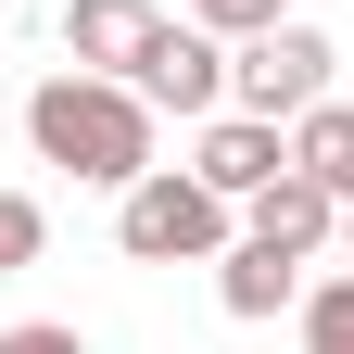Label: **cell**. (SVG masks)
<instances>
[{
  "mask_svg": "<svg viewBox=\"0 0 354 354\" xmlns=\"http://www.w3.org/2000/svg\"><path fill=\"white\" fill-rule=\"evenodd\" d=\"M26 152L64 165V177H88V190H127V177H152V102L127 76L64 64V76L26 88Z\"/></svg>",
  "mask_w": 354,
  "mask_h": 354,
  "instance_id": "6da1fadb",
  "label": "cell"
},
{
  "mask_svg": "<svg viewBox=\"0 0 354 354\" xmlns=\"http://www.w3.org/2000/svg\"><path fill=\"white\" fill-rule=\"evenodd\" d=\"M114 241H127V266H215L241 241V203L203 190L190 165H152V177L114 190Z\"/></svg>",
  "mask_w": 354,
  "mask_h": 354,
  "instance_id": "7a4b0ae2",
  "label": "cell"
},
{
  "mask_svg": "<svg viewBox=\"0 0 354 354\" xmlns=\"http://www.w3.org/2000/svg\"><path fill=\"white\" fill-rule=\"evenodd\" d=\"M329 38L304 26V13H279V26H253V38H228V102L241 114H266V127H291V114H317L329 102Z\"/></svg>",
  "mask_w": 354,
  "mask_h": 354,
  "instance_id": "3957f363",
  "label": "cell"
},
{
  "mask_svg": "<svg viewBox=\"0 0 354 354\" xmlns=\"http://www.w3.org/2000/svg\"><path fill=\"white\" fill-rule=\"evenodd\" d=\"M127 88H140L152 114H177V127L228 114V38H215V26H165L152 51H140V76H127Z\"/></svg>",
  "mask_w": 354,
  "mask_h": 354,
  "instance_id": "277c9868",
  "label": "cell"
},
{
  "mask_svg": "<svg viewBox=\"0 0 354 354\" xmlns=\"http://www.w3.org/2000/svg\"><path fill=\"white\" fill-rule=\"evenodd\" d=\"M279 165H291V127H266V114H241V102L190 127V177H203V190H228V203H253Z\"/></svg>",
  "mask_w": 354,
  "mask_h": 354,
  "instance_id": "5b68a950",
  "label": "cell"
},
{
  "mask_svg": "<svg viewBox=\"0 0 354 354\" xmlns=\"http://www.w3.org/2000/svg\"><path fill=\"white\" fill-rule=\"evenodd\" d=\"M241 228H253V241H279V253H304V266H317V253L342 241V190H329V177H304V165H279V177H266V190L241 203Z\"/></svg>",
  "mask_w": 354,
  "mask_h": 354,
  "instance_id": "8992f818",
  "label": "cell"
},
{
  "mask_svg": "<svg viewBox=\"0 0 354 354\" xmlns=\"http://www.w3.org/2000/svg\"><path fill=\"white\" fill-rule=\"evenodd\" d=\"M152 38H165L152 0H64V64H88V76H140Z\"/></svg>",
  "mask_w": 354,
  "mask_h": 354,
  "instance_id": "52a82bcc",
  "label": "cell"
},
{
  "mask_svg": "<svg viewBox=\"0 0 354 354\" xmlns=\"http://www.w3.org/2000/svg\"><path fill=\"white\" fill-rule=\"evenodd\" d=\"M215 304H228V317L241 329H266V317H291V304H304V253H279V241H228V253H215Z\"/></svg>",
  "mask_w": 354,
  "mask_h": 354,
  "instance_id": "ba28073f",
  "label": "cell"
},
{
  "mask_svg": "<svg viewBox=\"0 0 354 354\" xmlns=\"http://www.w3.org/2000/svg\"><path fill=\"white\" fill-rule=\"evenodd\" d=\"M291 165H304V177H329V190L354 203V102H317V114H291Z\"/></svg>",
  "mask_w": 354,
  "mask_h": 354,
  "instance_id": "9c48e42d",
  "label": "cell"
},
{
  "mask_svg": "<svg viewBox=\"0 0 354 354\" xmlns=\"http://www.w3.org/2000/svg\"><path fill=\"white\" fill-rule=\"evenodd\" d=\"M291 329H304V342H354V266H329V279H304Z\"/></svg>",
  "mask_w": 354,
  "mask_h": 354,
  "instance_id": "30bf717a",
  "label": "cell"
},
{
  "mask_svg": "<svg viewBox=\"0 0 354 354\" xmlns=\"http://www.w3.org/2000/svg\"><path fill=\"white\" fill-rule=\"evenodd\" d=\"M38 253H51V215H38V190H0V279H26Z\"/></svg>",
  "mask_w": 354,
  "mask_h": 354,
  "instance_id": "8fae6325",
  "label": "cell"
},
{
  "mask_svg": "<svg viewBox=\"0 0 354 354\" xmlns=\"http://www.w3.org/2000/svg\"><path fill=\"white\" fill-rule=\"evenodd\" d=\"M291 0H190V26H215V38H253V26H279Z\"/></svg>",
  "mask_w": 354,
  "mask_h": 354,
  "instance_id": "7c38bea8",
  "label": "cell"
},
{
  "mask_svg": "<svg viewBox=\"0 0 354 354\" xmlns=\"http://www.w3.org/2000/svg\"><path fill=\"white\" fill-rule=\"evenodd\" d=\"M0 354H88V329H64V317H13V329H0Z\"/></svg>",
  "mask_w": 354,
  "mask_h": 354,
  "instance_id": "4fadbf2b",
  "label": "cell"
},
{
  "mask_svg": "<svg viewBox=\"0 0 354 354\" xmlns=\"http://www.w3.org/2000/svg\"><path fill=\"white\" fill-rule=\"evenodd\" d=\"M342 266H354V203H342Z\"/></svg>",
  "mask_w": 354,
  "mask_h": 354,
  "instance_id": "5bb4252c",
  "label": "cell"
},
{
  "mask_svg": "<svg viewBox=\"0 0 354 354\" xmlns=\"http://www.w3.org/2000/svg\"><path fill=\"white\" fill-rule=\"evenodd\" d=\"M304 354H354V342H304Z\"/></svg>",
  "mask_w": 354,
  "mask_h": 354,
  "instance_id": "9a60e30c",
  "label": "cell"
}]
</instances>
